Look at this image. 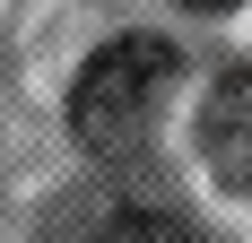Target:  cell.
Instances as JSON below:
<instances>
[{"mask_svg":"<svg viewBox=\"0 0 252 243\" xmlns=\"http://www.w3.org/2000/svg\"><path fill=\"white\" fill-rule=\"evenodd\" d=\"M174 70H183V52L165 44V35H113V44H96L87 70L70 78V130H78V148H96V156L139 148L148 122L165 113V96H174Z\"/></svg>","mask_w":252,"mask_h":243,"instance_id":"6da1fadb","label":"cell"},{"mask_svg":"<svg viewBox=\"0 0 252 243\" xmlns=\"http://www.w3.org/2000/svg\"><path fill=\"white\" fill-rule=\"evenodd\" d=\"M200 156L226 191H252V70H226L200 104Z\"/></svg>","mask_w":252,"mask_h":243,"instance_id":"7a4b0ae2","label":"cell"},{"mask_svg":"<svg viewBox=\"0 0 252 243\" xmlns=\"http://www.w3.org/2000/svg\"><path fill=\"white\" fill-rule=\"evenodd\" d=\"M104 243H191V226L165 217V209H122V217L104 226Z\"/></svg>","mask_w":252,"mask_h":243,"instance_id":"3957f363","label":"cell"},{"mask_svg":"<svg viewBox=\"0 0 252 243\" xmlns=\"http://www.w3.org/2000/svg\"><path fill=\"white\" fill-rule=\"evenodd\" d=\"M183 9H235V0H183Z\"/></svg>","mask_w":252,"mask_h":243,"instance_id":"277c9868","label":"cell"}]
</instances>
